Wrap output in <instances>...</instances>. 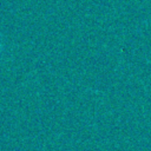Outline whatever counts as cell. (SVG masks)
I'll return each mask as SVG.
<instances>
[{
    "label": "cell",
    "mask_w": 151,
    "mask_h": 151,
    "mask_svg": "<svg viewBox=\"0 0 151 151\" xmlns=\"http://www.w3.org/2000/svg\"><path fill=\"white\" fill-rule=\"evenodd\" d=\"M0 48H1V44H0Z\"/></svg>",
    "instance_id": "obj_1"
}]
</instances>
